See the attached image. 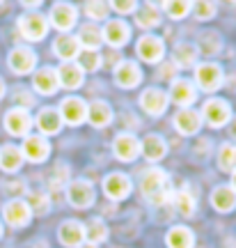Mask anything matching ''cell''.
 I'll list each match as a JSON object with an SVG mask.
<instances>
[{
	"instance_id": "45",
	"label": "cell",
	"mask_w": 236,
	"mask_h": 248,
	"mask_svg": "<svg viewBox=\"0 0 236 248\" xmlns=\"http://www.w3.org/2000/svg\"><path fill=\"white\" fill-rule=\"evenodd\" d=\"M108 5H110V9H115L117 14H135L138 7H140L135 0H126V2H119V0H117V2H108Z\"/></svg>"
},
{
	"instance_id": "49",
	"label": "cell",
	"mask_w": 236,
	"mask_h": 248,
	"mask_svg": "<svg viewBox=\"0 0 236 248\" xmlns=\"http://www.w3.org/2000/svg\"><path fill=\"white\" fill-rule=\"evenodd\" d=\"M23 7L26 9H37L39 7V2H23Z\"/></svg>"
},
{
	"instance_id": "37",
	"label": "cell",
	"mask_w": 236,
	"mask_h": 248,
	"mask_svg": "<svg viewBox=\"0 0 236 248\" xmlns=\"http://www.w3.org/2000/svg\"><path fill=\"white\" fill-rule=\"evenodd\" d=\"M218 166L225 172H236V142H225L218 150Z\"/></svg>"
},
{
	"instance_id": "41",
	"label": "cell",
	"mask_w": 236,
	"mask_h": 248,
	"mask_svg": "<svg viewBox=\"0 0 236 248\" xmlns=\"http://www.w3.org/2000/svg\"><path fill=\"white\" fill-rule=\"evenodd\" d=\"M108 12H110V5L108 2H85V14H88L92 21H105L108 18Z\"/></svg>"
},
{
	"instance_id": "32",
	"label": "cell",
	"mask_w": 236,
	"mask_h": 248,
	"mask_svg": "<svg viewBox=\"0 0 236 248\" xmlns=\"http://www.w3.org/2000/svg\"><path fill=\"white\" fill-rule=\"evenodd\" d=\"M161 7L154 5V2H147V5H142L140 12H135V21H138V26L145 28V30H154V28L161 26Z\"/></svg>"
},
{
	"instance_id": "46",
	"label": "cell",
	"mask_w": 236,
	"mask_h": 248,
	"mask_svg": "<svg viewBox=\"0 0 236 248\" xmlns=\"http://www.w3.org/2000/svg\"><path fill=\"white\" fill-rule=\"evenodd\" d=\"M177 71H179V69H177L175 62H165V64H163V67L156 71V76L161 80H170V83H172V80L177 78Z\"/></svg>"
},
{
	"instance_id": "42",
	"label": "cell",
	"mask_w": 236,
	"mask_h": 248,
	"mask_svg": "<svg viewBox=\"0 0 236 248\" xmlns=\"http://www.w3.org/2000/svg\"><path fill=\"white\" fill-rule=\"evenodd\" d=\"M2 191L12 198V200H23V195L28 193V186L23 179H7V182H2Z\"/></svg>"
},
{
	"instance_id": "21",
	"label": "cell",
	"mask_w": 236,
	"mask_h": 248,
	"mask_svg": "<svg viewBox=\"0 0 236 248\" xmlns=\"http://www.w3.org/2000/svg\"><path fill=\"white\" fill-rule=\"evenodd\" d=\"M58 239L62 246L67 248H78L85 244V225L80 221H64L58 228Z\"/></svg>"
},
{
	"instance_id": "27",
	"label": "cell",
	"mask_w": 236,
	"mask_h": 248,
	"mask_svg": "<svg viewBox=\"0 0 236 248\" xmlns=\"http://www.w3.org/2000/svg\"><path fill=\"white\" fill-rule=\"evenodd\" d=\"M211 207L216 209V212H234L236 209V193L232 191V186L222 184V186H216L213 191H211Z\"/></svg>"
},
{
	"instance_id": "28",
	"label": "cell",
	"mask_w": 236,
	"mask_h": 248,
	"mask_svg": "<svg viewBox=\"0 0 236 248\" xmlns=\"http://www.w3.org/2000/svg\"><path fill=\"white\" fill-rule=\"evenodd\" d=\"M88 120L92 126H96V129L110 126V122H113V108L108 106L105 101L96 99V101L88 104Z\"/></svg>"
},
{
	"instance_id": "3",
	"label": "cell",
	"mask_w": 236,
	"mask_h": 248,
	"mask_svg": "<svg viewBox=\"0 0 236 248\" xmlns=\"http://www.w3.org/2000/svg\"><path fill=\"white\" fill-rule=\"evenodd\" d=\"M195 83L202 92H216L225 83V71L216 62H202L195 67Z\"/></svg>"
},
{
	"instance_id": "36",
	"label": "cell",
	"mask_w": 236,
	"mask_h": 248,
	"mask_svg": "<svg viewBox=\"0 0 236 248\" xmlns=\"http://www.w3.org/2000/svg\"><path fill=\"white\" fill-rule=\"evenodd\" d=\"M195 46H197V51H200V53L213 55V53H218L220 48H222V39H220V37L216 35L213 30H204Z\"/></svg>"
},
{
	"instance_id": "29",
	"label": "cell",
	"mask_w": 236,
	"mask_h": 248,
	"mask_svg": "<svg viewBox=\"0 0 236 248\" xmlns=\"http://www.w3.org/2000/svg\"><path fill=\"white\" fill-rule=\"evenodd\" d=\"M78 42H80V48L83 51H99L101 46H103V32H101V28H96L94 23H85V26H80L78 30Z\"/></svg>"
},
{
	"instance_id": "12",
	"label": "cell",
	"mask_w": 236,
	"mask_h": 248,
	"mask_svg": "<svg viewBox=\"0 0 236 248\" xmlns=\"http://www.w3.org/2000/svg\"><path fill=\"white\" fill-rule=\"evenodd\" d=\"M58 113L62 117V124H69V126H78L88 120V104L80 97H67L60 104Z\"/></svg>"
},
{
	"instance_id": "14",
	"label": "cell",
	"mask_w": 236,
	"mask_h": 248,
	"mask_svg": "<svg viewBox=\"0 0 236 248\" xmlns=\"http://www.w3.org/2000/svg\"><path fill=\"white\" fill-rule=\"evenodd\" d=\"M2 218L9 228H26L32 221V212L26 200H7L2 204Z\"/></svg>"
},
{
	"instance_id": "47",
	"label": "cell",
	"mask_w": 236,
	"mask_h": 248,
	"mask_svg": "<svg viewBox=\"0 0 236 248\" xmlns=\"http://www.w3.org/2000/svg\"><path fill=\"white\" fill-rule=\"evenodd\" d=\"M229 136H232V138L236 140V115L229 120Z\"/></svg>"
},
{
	"instance_id": "39",
	"label": "cell",
	"mask_w": 236,
	"mask_h": 248,
	"mask_svg": "<svg viewBox=\"0 0 236 248\" xmlns=\"http://www.w3.org/2000/svg\"><path fill=\"white\" fill-rule=\"evenodd\" d=\"M76 62L83 67V71H99L101 64H103V55L99 53V51H80Z\"/></svg>"
},
{
	"instance_id": "23",
	"label": "cell",
	"mask_w": 236,
	"mask_h": 248,
	"mask_svg": "<svg viewBox=\"0 0 236 248\" xmlns=\"http://www.w3.org/2000/svg\"><path fill=\"white\" fill-rule=\"evenodd\" d=\"M58 80H60V88L78 90L85 80V71L78 62H62L58 67Z\"/></svg>"
},
{
	"instance_id": "22",
	"label": "cell",
	"mask_w": 236,
	"mask_h": 248,
	"mask_svg": "<svg viewBox=\"0 0 236 248\" xmlns=\"http://www.w3.org/2000/svg\"><path fill=\"white\" fill-rule=\"evenodd\" d=\"M172 122L181 136H195L202 126V113H197L195 108H179Z\"/></svg>"
},
{
	"instance_id": "34",
	"label": "cell",
	"mask_w": 236,
	"mask_h": 248,
	"mask_svg": "<svg viewBox=\"0 0 236 248\" xmlns=\"http://www.w3.org/2000/svg\"><path fill=\"white\" fill-rule=\"evenodd\" d=\"M105 239H108V225H105V221L99 218V216L89 218V221L85 223V241L92 244V246H99V244Z\"/></svg>"
},
{
	"instance_id": "40",
	"label": "cell",
	"mask_w": 236,
	"mask_h": 248,
	"mask_svg": "<svg viewBox=\"0 0 236 248\" xmlns=\"http://www.w3.org/2000/svg\"><path fill=\"white\" fill-rule=\"evenodd\" d=\"M69 166L67 163H55V168H53V175L48 179V186H51L53 191H58L62 186H69Z\"/></svg>"
},
{
	"instance_id": "6",
	"label": "cell",
	"mask_w": 236,
	"mask_h": 248,
	"mask_svg": "<svg viewBox=\"0 0 236 248\" xmlns=\"http://www.w3.org/2000/svg\"><path fill=\"white\" fill-rule=\"evenodd\" d=\"M7 67L16 76H26L37 67V53L28 46H14L7 55Z\"/></svg>"
},
{
	"instance_id": "51",
	"label": "cell",
	"mask_w": 236,
	"mask_h": 248,
	"mask_svg": "<svg viewBox=\"0 0 236 248\" xmlns=\"http://www.w3.org/2000/svg\"><path fill=\"white\" fill-rule=\"evenodd\" d=\"M78 248H99V246H92V244H83V246H78Z\"/></svg>"
},
{
	"instance_id": "2",
	"label": "cell",
	"mask_w": 236,
	"mask_h": 248,
	"mask_svg": "<svg viewBox=\"0 0 236 248\" xmlns=\"http://www.w3.org/2000/svg\"><path fill=\"white\" fill-rule=\"evenodd\" d=\"M16 28L23 39H28V42H42L46 37V32H48L51 23H48V16L39 14V12H26V14L18 16Z\"/></svg>"
},
{
	"instance_id": "30",
	"label": "cell",
	"mask_w": 236,
	"mask_h": 248,
	"mask_svg": "<svg viewBox=\"0 0 236 248\" xmlns=\"http://www.w3.org/2000/svg\"><path fill=\"white\" fill-rule=\"evenodd\" d=\"M165 244L167 248H192L195 246V234L186 225H175V228L167 230Z\"/></svg>"
},
{
	"instance_id": "4",
	"label": "cell",
	"mask_w": 236,
	"mask_h": 248,
	"mask_svg": "<svg viewBox=\"0 0 236 248\" xmlns=\"http://www.w3.org/2000/svg\"><path fill=\"white\" fill-rule=\"evenodd\" d=\"M2 124H5V131L14 138H28L32 126H35V120L30 115V110H23V108H9L5 117H2Z\"/></svg>"
},
{
	"instance_id": "1",
	"label": "cell",
	"mask_w": 236,
	"mask_h": 248,
	"mask_svg": "<svg viewBox=\"0 0 236 248\" xmlns=\"http://www.w3.org/2000/svg\"><path fill=\"white\" fill-rule=\"evenodd\" d=\"M140 191L154 207L170 204L172 202V193H175V191L170 188V177H167V172L161 168H149L147 172L142 175Z\"/></svg>"
},
{
	"instance_id": "44",
	"label": "cell",
	"mask_w": 236,
	"mask_h": 248,
	"mask_svg": "<svg viewBox=\"0 0 236 248\" xmlns=\"http://www.w3.org/2000/svg\"><path fill=\"white\" fill-rule=\"evenodd\" d=\"M192 12H195V18L209 21L216 16V5L213 2H192Z\"/></svg>"
},
{
	"instance_id": "8",
	"label": "cell",
	"mask_w": 236,
	"mask_h": 248,
	"mask_svg": "<svg viewBox=\"0 0 236 248\" xmlns=\"http://www.w3.org/2000/svg\"><path fill=\"white\" fill-rule=\"evenodd\" d=\"M202 120L213 126V129H220V126H225L229 124L232 120V108L225 99H209L204 108H202Z\"/></svg>"
},
{
	"instance_id": "48",
	"label": "cell",
	"mask_w": 236,
	"mask_h": 248,
	"mask_svg": "<svg viewBox=\"0 0 236 248\" xmlns=\"http://www.w3.org/2000/svg\"><path fill=\"white\" fill-rule=\"evenodd\" d=\"M5 90H7V85H5V80L0 78V99L5 97Z\"/></svg>"
},
{
	"instance_id": "10",
	"label": "cell",
	"mask_w": 236,
	"mask_h": 248,
	"mask_svg": "<svg viewBox=\"0 0 236 248\" xmlns=\"http://www.w3.org/2000/svg\"><path fill=\"white\" fill-rule=\"evenodd\" d=\"M113 76H115V83L124 90H133L142 83V69L138 67V62L133 60L117 62L113 67Z\"/></svg>"
},
{
	"instance_id": "15",
	"label": "cell",
	"mask_w": 236,
	"mask_h": 248,
	"mask_svg": "<svg viewBox=\"0 0 236 248\" xmlns=\"http://www.w3.org/2000/svg\"><path fill=\"white\" fill-rule=\"evenodd\" d=\"M170 101H175L177 106L181 108H191L197 99V88L195 83L188 78H175L170 83V92H167Z\"/></svg>"
},
{
	"instance_id": "25",
	"label": "cell",
	"mask_w": 236,
	"mask_h": 248,
	"mask_svg": "<svg viewBox=\"0 0 236 248\" xmlns=\"http://www.w3.org/2000/svg\"><path fill=\"white\" fill-rule=\"evenodd\" d=\"M35 126L42 131V136H55L62 129V117L58 113V108H42L35 117Z\"/></svg>"
},
{
	"instance_id": "5",
	"label": "cell",
	"mask_w": 236,
	"mask_h": 248,
	"mask_svg": "<svg viewBox=\"0 0 236 248\" xmlns=\"http://www.w3.org/2000/svg\"><path fill=\"white\" fill-rule=\"evenodd\" d=\"M94 186L88 179H74L67 186V200H69L71 207L76 209H88L94 204Z\"/></svg>"
},
{
	"instance_id": "9",
	"label": "cell",
	"mask_w": 236,
	"mask_h": 248,
	"mask_svg": "<svg viewBox=\"0 0 236 248\" xmlns=\"http://www.w3.org/2000/svg\"><path fill=\"white\" fill-rule=\"evenodd\" d=\"M135 53L142 62H149V64H156V62L163 60L165 55V42L156 35H142L135 44Z\"/></svg>"
},
{
	"instance_id": "26",
	"label": "cell",
	"mask_w": 236,
	"mask_h": 248,
	"mask_svg": "<svg viewBox=\"0 0 236 248\" xmlns=\"http://www.w3.org/2000/svg\"><path fill=\"white\" fill-rule=\"evenodd\" d=\"M197 55H200L197 46L191 44V42H181L172 51V62L179 69H195L197 67Z\"/></svg>"
},
{
	"instance_id": "52",
	"label": "cell",
	"mask_w": 236,
	"mask_h": 248,
	"mask_svg": "<svg viewBox=\"0 0 236 248\" xmlns=\"http://www.w3.org/2000/svg\"><path fill=\"white\" fill-rule=\"evenodd\" d=\"M0 237H2V223H0Z\"/></svg>"
},
{
	"instance_id": "13",
	"label": "cell",
	"mask_w": 236,
	"mask_h": 248,
	"mask_svg": "<svg viewBox=\"0 0 236 248\" xmlns=\"http://www.w3.org/2000/svg\"><path fill=\"white\" fill-rule=\"evenodd\" d=\"M21 154L23 159L30 161V163H44L48 156H51V142L46 140L44 136H28L23 138V145H21Z\"/></svg>"
},
{
	"instance_id": "7",
	"label": "cell",
	"mask_w": 236,
	"mask_h": 248,
	"mask_svg": "<svg viewBox=\"0 0 236 248\" xmlns=\"http://www.w3.org/2000/svg\"><path fill=\"white\" fill-rule=\"evenodd\" d=\"M76 21H78V9L74 7L71 2H55L51 7L48 23H51L55 30H60L62 35L69 32L71 28L76 26Z\"/></svg>"
},
{
	"instance_id": "19",
	"label": "cell",
	"mask_w": 236,
	"mask_h": 248,
	"mask_svg": "<svg viewBox=\"0 0 236 248\" xmlns=\"http://www.w3.org/2000/svg\"><path fill=\"white\" fill-rule=\"evenodd\" d=\"M80 42L76 35H69V32H64V35H58L55 37V42H53V53L58 55L62 62H76L80 55Z\"/></svg>"
},
{
	"instance_id": "33",
	"label": "cell",
	"mask_w": 236,
	"mask_h": 248,
	"mask_svg": "<svg viewBox=\"0 0 236 248\" xmlns=\"http://www.w3.org/2000/svg\"><path fill=\"white\" fill-rule=\"evenodd\" d=\"M172 204H175V209L181 214V216H188V218H191L192 214H195V209H197V200H195V195H192L188 188L175 191V193H172Z\"/></svg>"
},
{
	"instance_id": "24",
	"label": "cell",
	"mask_w": 236,
	"mask_h": 248,
	"mask_svg": "<svg viewBox=\"0 0 236 248\" xmlns=\"http://www.w3.org/2000/svg\"><path fill=\"white\" fill-rule=\"evenodd\" d=\"M140 154L147 161H151V163L161 161L167 154L165 138H163V136H158V133H147V136L140 140Z\"/></svg>"
},
{
	"instance_id": "31",
	"label": "cell",
	"mask_w": 236,
	"mask_h": 248,
	"mask_svg": "<svg viewBox=\"0 0 236 248\" xmlns=\"http://www.w3.org/2000/svg\"><path fill=\"white\" fill-rule=\"evenodd\" d=\"M23 154H21V147L16 145H2L0 147V170L5 172H18L21 166H23Z\"/></svg>"
},
{
	"instance_id": "20",
	"label": "cell",
	"mask_w": 236,
	"mask_h": 248,
	"mask_svg": "<svg viewBox=\"0 0 236 248\" xmlns=\"http://www.w3.org/2000/svg\"><path fill=\"white\" fill-rule=\"evenodd\" d=\"M32 88L35 92L44 94V97H51L60 90V80H58V69L55 67H42V69L35 71L32 76Z\"/></svg>"
},
{
	"instance_id": "11",
	"label": "cell",
	"mask_w": 236,
	"mask_h": 248,
	"mask_svg": "<svg viewBox=\"0 0 236 248\" xmlns=\"http://www.w3.org/2000/svg\"><path fill=\"white\" fill-rule=\"evenodd\" d=\"M113 154L115 159L124 161V163H131V161H135L140 156V140L131 131L119 133V136H115L113 140Z\"/></svg>"
},
{
	"instance_id": "16",
	"label": "cell",
	"mask_w": 236,
	"mask_h": 248,
	"mask_svg": "<svg viewBox=\"0 0 236 248\" xmlns=\"http://www.w3.org/2000/svg\"><path fill=\"white\" fill-rule=\"evenodd\" d=\"M167 104H170V97H167V92H163L161 88H147L142 90L140 94V106L142 110L151 117H158L163 115L167 110Z\"/></svg>"
},
{
	"instance_id": "38",
	"label": "cell",
	"mask_w": 236,
	"mask_h": 248,
	"mask_svg": "<svg viewBox=\"0 0 236 248\" xmlns=\"http://www.w3.org/2000/svg\"><path fill=\"white\" fill-rule=\"evenodd\" d=\"M163 12L172 21H181L192 12V2H188V0H181V2L179 0H167V2H163Z\"/></svg>"
},
{
	"instance_id": "50",
	"label": "cell",
	"mask_w": 236,
	"mask_h": 248,
	"mask_svg": "<svg viewBox=\"0 0 236 248\" xmlns=\"http://www.w3.org/2000/svg\"><path fill=\"white\" fill-rule=\"evenodd\" d=\"M229 186H232V191L236 193V172H232V184H229Z\"/></svg>"
},
{
	"instance_id": "17",
	"label": "cell",
	"mask_w": 236,
	"mask_h": 248,
	"mask_svg": "<svg viewBox=\"0 0 236 248\" xmlns=\"http://www.w3.org/2000/svg\"><path fill=\"white\" fill-rule=\"evenodd\" d=\"M133 191V182L129 175H124V172H110L108 177L103 179V193L110 198V200H124V198H129Z\"/></svg>"
},
{
	"instance_id": "43",
	"label": "cell",
	"mask_w": 236,
	"mask_h": 248,
	"mask_svg": "<svg viewBox=\"0 0 236 248\" xmlns=\"http://www.w3.org/2000/svg\"><path fill=\"white\" fill-rule=\"evenodd\" d=\"M30 106H35L32 92H28L23 85H16V90H14V108H23V110H28Z\"/></svg>"
},
{
	"instance_id": "35",
	"label": "cell",
	"mask_w": 236,
	"mask_h": 248,
	"mask_svg": "<svg viewBox=\"0 0 236 248\" xmlns=\"http://www.w3.org/2000/svg\"><path fill=\"white\" fill-rule=\"evenodd\" d=\"M28 207H30V212L32 216H46V214L51 212V195L44 193V191H32V193H28Z\"/></svg>"
},
{
	"instance_id": "18",
	"label": "cell",
	"mask_w": 236,
	"mask_h": 248,
	"mask_svg": "<svg viewBox=\"0 0 236 248\" xmlns=\"http://www.w3.org/2000/svg\"><path fill=\"white\" fill-rule=\"evenodd\" d=\"M101 32H103V42L110 44L113 48H122L131 39V26L124 18H110Z\"/></svg>"
}]
</instances>
